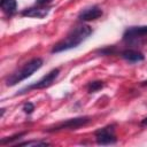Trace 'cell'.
Masks as SVG:
<instances>
[{
  "label": "cell",
  "instance_id": "obj_7",
  "mask_svg": "<svg viewBox=\"0 0 147 147\" xmlns=\"http://www.w3.org/2000/svg\"><path fill=\"white\" fill-rule=\"evenodd\" d=\"M102 15V10L98 7V6H92V7H88V8H85L83 9L79 15H78V18L80 21H93V20H96L99 18L100 16Z\"/></svg>",
  "mask_w": 147,
  "mask_h": 147
},
{
  "label": "cell",
  "instance_id": "obj_9",
  "mask_svg": "<svg viewBox=\"0 0 147 147\" xmlns=\"http://www.w3.org/2000/svg\"><path fill=\"white\" fill-rule=\"evenodd\" d=\"M121 56L129 61V62H139V61H142L145 59V56L142 55V53L138 52V51H134V49H125L122 52Z\"/></svg>",
  "mask_w": 147,
  "mask_h": 147
},
{
  "label": "cell",
  "instance_id": "obj_10",
  "mask_svg": "<svg viewBox=\"0 0 147 147\" xmlns=\"http://www.w3.org/2000/svg\"><path fill=\"white\" fill-rule=\"evenodd\" d=\"M0 6L2 8V10L7 14H13L15 13L16 10V7H17V3L15 0H1L0 1Z\"/></svg>",
  "mask_w": 147,
  "mask_h": 147
},
{
  "label": "cell",
  "instance_id": "obj_1",
  "mask_svg": "<svg viewBox=\"0 0 147 147\" xmlns=\"http://www.w3.org/2000/svg\"><path fill=\"white\" fill-rule=\"evenodd\" d=\"M91 33H92V29L88 25L76 26L74 30H71L69 32V34L63 40H61V41H59L57 44L54 45V47L52 49V53H59V52H63V51L77 47Z\"/></svg>",
  "mask_w": 147,
  "mask_h": 147
},
{
  "label": "cell",
  "instance_id": "obj_12",
  "mask_svg": "<svg viewBox=\"0 0 147 147\" xmlns=\"http://www.w3.org/2000/svg\"><path fill=\"white\" fill-rule=\"evenodd\" d=\"M49 144L46 141H25V142H18L17 146H48Z\"/></svg>",
  "mask_w": 147,
  "mask_h": 147
},
{
  "label": "cell",
  "instance_id": "obj_11",
  "mask_svg": "<svg viewBox=\"0 0 147 147\" xmlns=\"http://www.w3.org/2000/svg\"><path fill=\"white\" fill-rule=\"evenodd\" d=\"M102 87H103V83L100 82V80H96V82L90 83L88 86H87V90H88L90 93H93V92H96L98 90H100V88H102Z\"/></svg>",
  "mask_w": 147,
  "mask_h": 147
},
{
  "label": "cell",
  "instance_id": "obj_15",
  "mask_svg": "<svg viewBox=\"0 0 147 147\" xmlns=\"http://www.w3.org/2000/svg\"><path fill=\"white\" fill-rule=\"evenodd\" d=\"M51 0H37L36 1V5L37 6H44V5H46V3H48Z\"/></svg>",
  "mask_w": 147,
  "mask_h": 147
},
{
  "label": "cell",
  "instance_id": "obj_3",
  "mask_svg": "<svg viewBox=\"0 0 147 147\" xmlns=\"http://www.w3.org/2000/svg\"><path fill=\"white\" fill-rule=\"evenodd\" d=\"M90 117H76V118H70L67 119L65 122H62L53 127L47 129V132H54V131H60V130H76L80 126L86 125L90 122Z\"/></svg>",
  "mask_w": 147,
  "mask_h": 147
},
{
  "label": "cell",
  "instance_id": "obj_16",
  "mask_svg": "<svg viewBox=\"0 0 147 147\" xmlns=\"http://www.w3.org/2000/svg\"><path fill=\"white\" fill-rule=\"evenodd\" d=\"M141 125H142V126H146V125H147V117L141 121Z\"/></svg>",
  "mask_w": 147,
  "mask_h": 147
},
{
  "label": "cell",
  "instance_id": "obj_6",
  "mask_svg": "<svg viewBox=\"0 0 147 147\" xmlns=\"http://www.w3.org/2000/svg\"><path fill=\"white\" fill-rule=\"evenodd\" d=\"M147 36V25H142V26H131L129 29H126V31L123 34V39L125 41L132 42L136 41L137 39H140L142 37Z\"/></svg>",
  "mask_w": 147,
  "mask_h": 147
},
{
  "label": "cell",
  "instance_id": "obj_2",
  "mask_svg": "<svg viewBox=\"0 0 147 147\" xmlns=\"http://www.w3.org/2000/svg\"><path fill=\"white\" fill-rule=\"evenodd\" d=\"M42 65V60L39 57L32 59L31 61H29L28 63H25L20 70L13 72L7 79H6V84L7 86H14L17 83H20L21 80L30 77L34 71H37L38 69H40Z\"/></svg>",
  "mask_w": 147,
  "mask_h": 147
},
{
  "label": "cell",
  "instance_id": "obj_14",
  "mask_svg": "<svg viewBox=\"0 0 147 147\" xmlns=\"http://www.w3.org/2000/svg\"><path fill=\"white\" fill-rule=\"evenodd\" d=\"M23 110H24V113H26V114H31V113L34 110V106H33V103H31V102H26V103L23 106Z\"/></svg>",
  "mask_w": 147,
  "mask_h": 147
},
{
  "label": "cell",
  "instance_id": "obj_4",
  "mask_svg": "<svg viewBox=\"0 0 147 147\" xmlns=\"http://www.w3.org/2000/svg\"><path fill=\"white\" fill-rule=\"evenodd\" d=\"M95 139L99 145H111L117 141V138L115 136V129L114 125H108L102 129H99L95 132Z\"/></svg>",
  "mask_w": 147,
  "mask_h": 147
},
{
  "label": "cell",
  "instance_id": "obj_8",
  "mask_svg": "<svg viewBox=\"0 0 147 147\" xmlns=\"http://www.w3.org/2000/svg\"><path fill=\"white\" fill-rule=\"evenodd\" d=\"M49 13V8L48 7H32V8H28L25 10L22 11L23 16H28V17H37V18H44L45 16H47Z\"/></svg>",
  "mask_w": 147,
  "mask_h": 147
},
{
  "label": "cell",
  "instance_id": "obj_5",
  "mask_svg": "<svg viewBox=\"0 0 147 147\" xmlns=\"http://www.w3.org/2000/svg\"><path fill=\"white\" fill-rule=\"evenodd\" d=\"M59 74H60V69H57V68H56V69H53L52 71H49L46 76H44V77H42L40 80H38L37 83L30 85L29 87L23 88V90L20 92V94H21V93H24V91H30V90H41V88H46V87L51 86V85L54 83V80L57 78Z\"/></svg>",
  "mask_w": 147,
  "mask_h": 147
},
{
  "label": "cell",
  "instance_id": "obj_13",
  "mask_svg": "<svg viewBox=\"0 0 147 147\" xmlns=\"http://www.w3.org/2000/svg\"><path fill=\"white\" fill-rule=\"evenodd\" d=\"M24 134H25V132H21V133H17V134L13 136V137L3 138V139H1V140H0V144H1V145H6L7 142H11V141H14V140H16V139H18V138L23 137Z\"/></svg>",
  "mask_w": 147,
  "mask_h": 147
}]
</instances>
